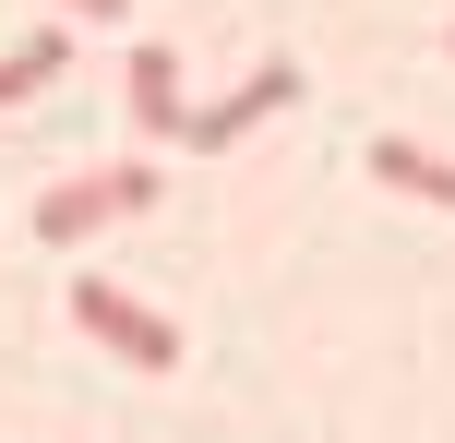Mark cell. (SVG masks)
Returning a JSON list of instances; mask_svg holds the SVG:
<instances>
[{"mask_svg":"<svg viewBox=\"0 0 455 443\" xmlns=\"http://www.w3.org/2000/svg\"><path fill=\"white\" fill-rule=\"evenodd\" d=\"M60 60H72V36H60V24H48V36H24L12 60H0V108H12V96H36V84H48Z\"/></svg>","mask_w":455,"mask_h":443,"instance_id":"obj_6","label":"cell"},{"mask_svg":"<svg viewBox=\"0 0 455 443\" xmlns=\"http://www.w3.org/2000/svg\"><path fill=\"white\" fill-rule=\"evenodd\" d=\"M443 48H455V24H443Z\"/></svg>","mask_w":455,"mask_h":443,"instance_id":"obj_8","label":"cell"},{"mask_svg":"<svg viewBox=\"0 0 455 443\" xmlns=\"http://www.w3.org/2000/svg\"><path fill=\"white\" fill-rule=\"evenodd\" d=\"M288 96H299V60H251L240 84L216 96V108H192V132H180V144H192V156H228V144H251L275 108H288Z\"/></svg>","mask_w":455,"mask_h":443,"instance_id":"obj_3","label":"cell"},{"mask_svg":"<svg viewBox=\"0 0 455 443\" xmlns=\"http://www.w3.org/2000/svg\"><path fill=\"white\" fill-rule=\"evenodd\" d=\"M144 204H156V168H144V156L84 168V180H48V192H36V240H60V252H72V240H96L108 216H144Z\"/></svg>","mask_w":455,"mask_h":443,"instance_id":"obj_1","label":"cell"},{"mask_svg":"<svg viewBox=\"0 0 455 443\" xmlns=\"http://www.w3.org/2000/svg\"><path fill=\"white\" fill-rule=\"evenodd\" d=\"M371 180H384V192H419V204H455V156H432V144H408V132L371 144Z\"/></svg>","mask_w":455,"mask_h":443,"instance_id":"obj_5","label":"cell"},{"mask_svg":"<svg viewBox=\"0 0 455 443\" xmlns=\"http://www.w3.org/2000/svg\"><path fill=\"white\" fill-rule=\"evenodd\" d=\"M72 324H84L108 360H132V372H180V324L144 312L132 288H108V276H72Z\"/></svg>","mask_w":455,"mask_h":443,"instance_id":"obj_2","label":"cell"},{"mask_svg":"<svg viewBox=\"0 0 455 443\" xmlns=\"http://www.w3.org/2000/svg\"><path fill=\"white\" fill-rule=\"evenodd\" d=\"M72 12H132V0H72Z\"/></svg>","mask_w":455,"mask_h":443,"instance_id":"obj_7","label":"cell"},{"mask_svg":"<svg viewBox=\"0 0 455 443\" xmlns=\"http://www.w3.org/2000/svg\"><path fill=\"white\" fill-rule=\"evenodd\" d=\"M132 132H144V144H180V132H192L180 48H132Z\"/></svg>","mask_w":455,"mask_h":443,"instance_id":"obj_4","label":"cell"}]
</instances>
